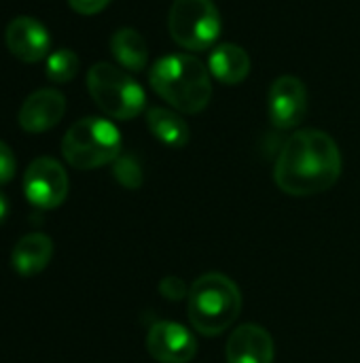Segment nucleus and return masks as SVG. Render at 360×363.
I'll list each match as a JSON object with an SVG mask.
<instances>
[{"label":"nucleus","mask_w":360,"mask_h":363,"mask_svg":"<svg viewBox=\"0 0 360 363\" xmlns=\"http://www.w3.org/2000/svg\"><path fill=\"white\" fill-rule=\"evenodd\" d=\"M342 177V151L323 130H299L282 147L274 181L289 196H314L331 189Z\"/></svg>","instance_id":"obj_1"},{"label":"nucleus","mask_w":360,"mask_h":363,"mask_svg":"<svg viewBox=\"0 0 360 363\" xmlns=\"http://www.w3.org/2000/svg\"><path fill=\"white\" fill-rule=\"evenodd\" d=\"M149 79L157 96L187 115L202 113L212 98L208 66L189 53H172L157 60Z\"/></svg>","instance_id":"obj_2"},{"label":"nucleus","mask_w":360,"mask_h":363,"mask_svg":"<svg viewBox=\"0 0 360 363\" xmlns=\"http://www.w3.org/2000/svg\"><path fill=\"white\" fill-rule=\"evenodd\" d=\"M242 311L240 287L225 274L210 272L199 277L187 296V315L193 330L204 336H221L227 332Z\"/></svg>","instance_id":"obj_3"},{"label":"nucleus","mask_w":360,"mask_h":363,"mask_svg":"<svg viewBox=\"0 0 360 363\" xmlns=\"http://www.w3.org/2000/svg\"><path fill=\"white\" fill-rule=\"evenodd\" d=\"M62 155L76 170L102 168L121 155V134L108 119H79L64 134Z\"/></svg>","instance_id":"obj_4"},{"label":"nucleus","mask_w":360,"mask_h":363,"mask_svg":"<svg viewBox=\"0 0 360 363\" xmlns=\"http://www.w3.org/2000/svg\"><path fill=\"white\" fill-rule=\"evenodd\" d=\"M87 89L98 108L112 119H134L144 111V89L119 66L98 62L87 72Z\"/></svg>","instance_id":"obj_5"},{"label":"nucleus","mask_w":360,"mask_h":363,"mask_svg":"<svg viewBox=\"0 0 360 363\" xmlns=\"http://www.w3.org/2000/svg\"><path fill=\"white\" fill-rule=\"evenodd\" d=\"M170 36L189 51H206L221 36V13L212 0H174L168 17Z\"/></svg>","instance_id":"obj_6"},{"label":"nucleus","mask_w":360,"mask_h":363,"mask_svg":"<svg viewBox=\"0 0 360 363\" xmlns=\"http://www.w3.org/2000/svg\"><path fill=\"white\" fill-rule=\"evenodd\" d=\"M23 194L38 208H57L68 196L64 166L53 157H36L23 174Z\"/></svg>","instance_id":"obj_7"},{"label":"nucleus","mask_w":360,"mask_h":363,"mask_svg":"<svg viewBox=\"0 0 360 363\" xmlns=\"http://www.w3.org/2000/svg\"><path fill=\"white\" fill-rule=\"evenodd\" d=\"M269 121L278 130L297 128L308 113V87L301 79L293 74L278 77L269 87L267 98Z\"/></svg>","instance_id":"obj_8"},{"label":"nucleus","mask_w":360,"mask_h":363,"mask_svg":"<svg viewBox=\"0 0 360 363\" xmlns=\"http://www.w3.org/2000/svg\"><path fill=\"white\" fill-rule=\"evenodd\" d=\"M146 349L159 363H189L197 353L195 336L180 323L159 321L149 330Z\"/></svg>","instance_id":"obj_9"},{"label":"nucleus","mask_w":360,"mask_h":363,"mask_svg":"<svg viewBox=\"0 0 360 363\" xmlns=\"http://www.w3.org/2000/svg\"><path fill=\"white\" fill-rule=\"evenodd\" d=\"M4 43L11 55H15L19 62L36 64L49 55L51 36H49V30L38 19L21 15V17H15L6 26Z\"/></svg>","instance_id":"obj_10"},{"label":"nucleus","mask_w":360,"mask_h":363,"mask_svg":"<svg viewBox=\"0 0 360 363\" xmlns=\"http://www.w3.org/2000/svg\"><path fill=\"white\" fill-rule=\"evenodd\" d=\"M225 357L227 363H274V338L263 325H240L227 340Z\"/></svg>","instance_id":"obj_11"},{"label":"nucleus","mask_w":360,"mask_h":363,"mask_svg":"<svg viewBox=\"0 0 360 363\" xmlns=\"http://www.w3.org/2000/svg\"><path fill=\"white\" fill-rule=\"evenodd\" d=\"M66 113V98L57 89H38L30 94L19 108V125L30 134H40L51 130L62 121Z\"/></svg>","instance_id":"obj_12"},{"label":"nucleus","mask_w":360,"mask_h":363,"mask_svg":"<svg viewBox=\"0 0 360 363\" xmlns=\"http://www.w3.org/2000/svg\"><path fill=\"white\" fill-rule=\"evenodd\" d=\"M51 257H53V240L47 234L34 232L17 240L11 253V264L21 277H34L49 266Z\"/></svg>","instance_id":"obj_13"},{"label":"nucleus","mask_w":360,"mask_h":363,"mask_svg":"<svg viewBox=\"0 0 360 363\" xmlns=\"http://www.w3.org/2000/svg\"><path fill=\"white\" fill-rule=\"evenodd\" d=\"M208 70L216 81L225 85H238L250 72V57L240 45L223 43L210 51Z\"/></svg>","instance_id":"obj_14"},{"label":"nucleus","mask_w":360,"mask_h":363,"mask_svg":"<svg viewBox=\"0 0 360 363\" xmlns=\"http://www.w3.org/2000/svg\"><path fill=\"white\" fill-rule=\"evenodd\" d=\"M110 53L123 70L140 72L149 64V47L134 28H119L110 38Z\"/></svg>","instance_id":"obj_15"},{"label":"nucleus","mask_w":360,"mask_h":363,"mask_svg":"<svg viewBox=\"0 0 360 363\" xmlns=\"http://www.w3.org/2000/svg\"><path fill=\"white\" fill-rule=\"evenodd\" d=\"M146 125L151 134L168 147H176V149L185 147L191 138L187 121L170 108H161V106L151 108L146 113Z\"/></svg>","instance_id":"obj_16"},{"label":"nucleus","mask_w":360,"mask_h":363,"mask_svg":"<svg viewBox=\"0 0 360 363\" xmlns=\"http://www.w3.org/2000/svg\"><path fill=\"white\" fill-rule=\"evenodd\" d=\"M45 72H47V79L53 83H68L79 72V55L68 47L55 49L53 53L47 55Z\"/></svg>","instance_id":"obj_17"},{"label":"nucleus","mask_w":360,"mask_h":363,"mask_svg":"<svg viewBox=\"0 0 360 363\" xmlns=\"http://www.w3.org/2000/svg\"><path fill=\"white\" fill-rule=\"evenodd\" d=\"M112 172H115V179L127 189H138L142 185V168L132 155H119L115 160Z\"/></svg>","instance_id":"obj_18"},{"label":"nucleus","mask_w":360,"mask_h":363,"mask_svg":"<svg viewBox=\"0 0 360 363\" xmlns=\"http://www.w3.org/2000/svg\"><path fill=\"white\" fill-rule=\"evenodd\" d=\"M189 289H191V287H187V283H185L182 279H178V277H166V279L159 283L161 296H163L166 300H174V302L187 298V296H189Z\"/></svg>","instance_id":"obj_19"},{"label":"nucleus","mask_w":360,"mask_h":363,"mask_svg":"<svg viewBox=\"0 0 360 363\" xmlns=\"http://www.w3.org/2000/svg\"><path fill=\"white\" fill-rule=\"evenodd\" d=\"M15 177V155L8 145L0 140V185L8 183Z\"/></svg>","instance_id":"obj_20"},{"label":"nucleus","mask_w":360,"mask_h":363,"mask_svg":"<svg viewBox=\"0 0 360 363\" xmlns=\"http://www.w3.org/2000/svg\"><path fill=\"white\" fill-rule=\"evenodd\" d=\"M112 0H68L70 9L76 11L79 15H95L104 11Z\"/></svg>","instance_id":"obj_21"},{"label":"nucleus","mask_w":360,"mask_h":363,"mask_svg":"<svg viewBox=\"0 0 360 363\" xmlns=\"http://www.w3.org/2000/svg\"><path fill=\"white\" fill-rule=\"evenodd\" d=\"M6 217V200H4V196L0 194V221Z\"/></svg>","instance_id":"obj_22"}]
</instances>
